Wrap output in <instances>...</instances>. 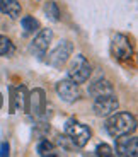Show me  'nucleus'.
I'll list each match as a JSON object with an SVG mask.
<instances>
[{
  "mask_svg": "<svg viewBox=\"0 0 138 157\" xmlns=\"http://www.w3.org/2000/svg\"><path fill=\"white\" fill-rule=\"evenodd\" d=\"M106 130L111 137H121V135H130L136 130V120H135L133 114L126 113V111H121V113H113L109 114L106 121Z\"/></svg>",
  "mask_w": 138,
  "mask_h": 157,
  "instance_id": "nucleus-1",
  "label": "nucleus"
},
{
  "mask_svg": "<svg viewBox=\"0 0 138 157\" xmlns=\"http://www.w3.org/2000/svg\"><path fill=\"white\" fill-rule=\"evenodd\" d=\"M65 133H67L68 140L72 142V145L75 147H85L89 138H91V130L75 120H70L65 125Z\"/></svg>",
  "mask_w": 138,
  "mask_h": 157,
  "instance_id": "nucleus-2",
  "label": "nucleus"
},
{
  "mask_svg": "<svg viewBox=\"0 0 138 157\" xmlns=\"http://www.w3.org/2000/svg\"><path fill=\"white\" fill-rule=\"evenodd\" d=\"M91 63L87 62L82 55H77L72 60L70 67H68V78H72L75 84H84L91 75Z\"/></svg>",
  "mask_w": 138,
  "mask_h": 157,
  "instance_id": "nucleus-3",
  "label": "nucleus"
},
{
  "mask_svg": "<svg viewBox=\"0 0 138 157\" xmlns=\"http://www.w3.org/2000/svg\"><path fill=\"white\" fill-rule=\"evenodd\" d=\"M111 53L119 62H125V60L130 58L133 55V48H131L128 36L121 34V33H116L113 36V39H111Z\"/></svg>",
  "mask_w": 138,
  "mask_h": 157,
  "instance_id": "nucleus-4",
  "label": "nucleus"
},
{
  "mask_svg": "<svg viewBox=\"0 0 138 157\" xmlns=\"http://www.w3.org/2000/svg\"><path fill=\"white\" fill-rule=\"evenodd\" d=\"M29 101V113L34 120H44L46 118V96L43 89H34L28 98Z\"/></svg>",
  "mask_w": 138,
  "mask_h": 157,
  "instance_id": "nucleus-5",
  "label": "nucleus"
},
{
  "mask_svg": "<svg viewBox=\"0 0 138 157\" xmlns=\"http://www.w3.org/2000/svg\"><path fill=\"white\" fill-rule=\"evenodd\" d=\"M72 51H73V44L70 43V41H62V43L58 44V46L55 48V50L48 55L46 62L51 65V67L55 68H60L62 65H65L68 60V56L72 55Z\"/></svg>",
  "mask_w": 138,
  "mask_h": 157,
  "instance_id": "nucleus-6",
  "label": "nucleus"
},
{
  "mask_svg": "<svg viewBox=\"0 0 138 157\" xmlns=\"http://www.w3.org/2000/svg\"><path fill=\"white\" fill-rule=\"evenodd\" d=\"M56 94L63 99L65 102H75L80 98L79 84H75L72 78H65L56 84Z\"/></svg>",
  "mask_w": 138,
  "mask_h": 157,
  "instance_id": "nucleus-7",
  "label": "nucleus"
},
{
  "mask_svg": "<svg viewBox=\"0 0 138 157\" xmlns=\"http://www.w3.org/2000/svg\"><path fill=\"white\" fill-rule=\"evenodd\" d=\"M119 102L116 99L114 94H107V96H101V98H95L94 102V111L97 116H109L114 111H118Z\"/></svg>",
  "mask_w": 138,
  "mask_h": 157,
  "instance_id": "nucleus-8",
  "label": "nucleus"
},
{
  "mask_svg": "<svg viewBox=\"0 0 138 157\" xmlns=\"http://www.w3.org/2000/svg\"><path fill=\"white\" fill-rule=\"evenodd\" d=\"M51 39H53V31L51 29H41V31L38 33V36L32 39L31 51L34 53V55H38L39 58H43V56L46 55L50 44H51Z\"/></svg>",
  "mask_w": 138,
  "mask_h": 157,
  "instance_id": "nucleus-9",
  "label": "nucleus"
},
{
  "mask_svg": "<svg viewBox=\"0 0 138 157\" xmlns=\"http://www.w3.org/2000/svg\"><path fill=\"white\" fill-rule=\"evenodd\" d=\"M116 154L123 157H136L138 155V138L130 135H121L116 138Z\"/></svg>",
  "mask_w": 138,
  "mask_h": 157,
  "instance_id": "nucleus-10",
  "label": "nucleus"
},
{
  "mask_svg": "<svg viewBox=\"0 0 138 157\" xmlns=\"http://www.w3.org/2000/svg\"><path fill=\"white\" fill-rule=\"evenodd\" d=\"M89 94L95 99V98H101V96L114 94V89H113V84L109 80H97L89 87Z\"/></svg>",
  "mask_w": 138,
  "mask_h": 157,
  "instance_id": "nucleus-11",
  "label": "nucleus"
},
{
  "mask_svg": "<svg viewBox=\"0 0 138 157\" xmlns=\"http://www.w3.org/2000/svg\"><path fill=\"white\" fill-rule=\"evenodd\" d=\"M0 10L10 19H17L21 16V4L19 0H0Z\"/></svg>",
  "mask_w": 138,
  "mask_h": 157,
  "instance_id": "nucleus-12",
  "label": "nucleus"
},
{
  "mask_svg": "<svg viewBox=\"0 0 138 157\" xmlns=\"http://www.w3.org/2000/svg\"><path fill=\"white\" fill-rule=\"evenodd\" d=\"M21 24H22V29H24L26 34H31V33H34V31L39 29V22H38L34 17H31V16L22 17V19H21Z\"/></svg>",
  "mask_w": 138,
  "mask_h": 157,
  "instance_id": "nucleus-13",
  "label": "nucleus"
},
{
  "mask_svg": "<svg viewBox=\"0 0 138 157\" xmlns=\"http://www.w3.org/2000/svg\"><path fill=\"white\" fill-rule=\"evenodd\" d=\"M16 94H14V102H16V109H21L22 111L26 108V87H17L14 90Z\"/></svg>",
  "mask_w": 138,
  "mask_h": 157,
  "instance_id": "nucleus-14",
  "label": "nucleus"
},
{
  "mask_svg": "<svg viewBox=\"0 0 138 157\" xmlns=\"http://www.w3.org/2000/svg\"><path fill=\"white\" fill-rule=\"evenodd\" d=\"M38 154L39 155H43V157H46V155H56L55 154V145H53L51 142H48V140H41L39 144H38Z\"/></svg>",
  "mask_w": 138,
  "mask_h": 157,
  "instance_id": "nucleus-15",
  "label": "nucleus"
},
{
  "mask_svg": "<svg viewBox=\"0 0 138 157\" xmlns=\"http://www.w3.org/2000/svg\"><path fill=\"white\" fill-rule=\"evenodd\" d=\"M44 10H46V16L50 17L53 22H58L60 21V9H58V5H56L55 2H48L46 7H44Z\"/></svg>",
  "mask_w": 138,
  "mask_h": 157,
  "instance_id": "nucleus-16",
  "label": "nucleus"
},
{
  "mask_svg": "<svg viewBox=\"0 0 138 157\" xmlns=\"http://www.w3.org/2000/svg\"><path fill=\"white\" fill-rule=\"evenodd\" d=\"M12 41L7 38V36H2L0 34V56H5L12 51Z\"/></svg>",
  "mask_w": 138,
  "mask_h": 157,
  "instance_id": "nucleus-17",
  "label": "nucleus"
},
{
  "mask_svg": "<svg viewBox=\"0 0 138 157\" xmlns=\"http://www.w3.org/2000/svg\"><path fill=\"white\" fill-rule=\"evenodd\" d=\"M95 155H99V157H111L113 155V149H111L107 144H101V145H97V149H95Z\"/></svg>",
  "mask_w": 138,
  "mask_h": 157,
  "instance_id": "nucleus-18",
  "label": "nucleus"
},
{
  "mask_svg": "<svg viewBox=\"0 0 138 157\" xmlns=\"http://www.w3.org/2000/svg\"><path fill=\"white\" fill-rule=\"evenodd\" d=\"M0 155L2 157L9 155V144H2V147H0Z\"/></svg>",
  "mask_w": 138,
  "mask_h": 157,
  "instance_id": "nucleus-19",
  "label": "nucleus"
},
{
  "mask_svg": "<svg viewBox=\"0 0 138 157\" xmlns=\"http://www.w3.org/2000/svg\"><path fill=\"white\" fill-rule=\"evenodd\" d=\"M0 108H2V94H0Z\"/></svg>",
  "mask_w": 138,
  "mask_h": 157,
  "instance_id": "nucleus-20",
  "label": "nucleus"
}]
</instances>
